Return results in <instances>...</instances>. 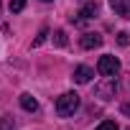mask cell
Wrapping results in <instances>:
<instances>
[{
	"instance_id": "10",
	"label": "cell",
	"mask_w": 130,
	"mask_h": 130,
	"mask_svg": "<svg viewBox=\"0 0 130 130\" xmlns=\"http://www.w3.org/2000/svg\"><path fill=\"white\" fill-rule=\"evenodd\" d=\"M26 8V0H10V13H21Z\"/></svg>"
},
{
	"instance_id": "9",
	"label": "cell",
	"mask_w": 130,
	"mask_h": 130,
	"mask_svg": "<svg viewBox=\"0 0 130 130\" xmlns=\"http://www.w3.org/2000/svg\"><path fill=\"white\" fill-rule=\"evenodd\" d=\"M97 130H120V127H117V122H115V120H105V122H100V125H97Z\"/></svg>"
},
{
	"instance_id": "7",
	"label": "cell",
	"mask_w": 130,
	"mask_h": 130,
	"mask_svg": "<svg viewBox=\"0 0 130 130\" xmlns=\"http://www.w3.org/2000/svg\"><path fill=\"white\" fill-rule=\"evenodd\" d=\"M115 89H117V84H115V82H107V84L97 87V94H100L102 100H110V94H115Z\"/></svg>"
},
{
	"instance_id": "12",
	"label": "cell",
	"mask_w": 130,
	"mask_h": 130,
	"mask_svg": "<svg viewBox=\"0 0 130 130\" xmlns=\"http://www.w3.org/2000/svg\"><path fill=\"white\" fill-rule=\"evenodd\" d=\"M43 3H46V0H43Z\"/></svg>"
},
{
	"instance_id": "3",
	"label": "cell",
	"mask_w": 130,
	"mask_h": 130,
	"mask_svg": "<svg viewBox=\"0 0 130 130\" xmlns=\"http://www.w3.org/2000/svg\"><path fill=\"white\" fill-rule=\"evenodd\" d=\"M79 43H82V48H97V46H102V36L100 33H84L79 38Z\"/></svg>"
},
{
	"instance_id": "1",
	"label": "cell",
	"mask_w": 130,
	"mask_h": 130,
	"mask_svg": "<svg viewBox=\"0 0 130 130\" xmlns=\"http://www.w3.org/2000/svg\"><path fill=\"white\" fill-rule=\"evenodd\" d=\"M77 107H79V94H77V92H67V94H61V97L56 100V112H59L61 117L74 115Z\"/></svg>"
},
{
	"instance_id": "2",
	"label": "cell",
	"mask_w": 130,
	"mask_h": 130,
	"mask_svg": "<svg viewBox=\"0 0 130 130\" xmlns=\"http://www.w3.org/2000/svg\"><path fill=\"white\" fill-rule=\"evenodd\" d=\"M97 72L102 74V77H115L117 72H120V61H117V56H110V54H105V56H100V61H97Z\"/></svg>"
},
{
	"instance_id": "8",
	"label": "cell",
	"mask_w": 130,
	"mask_h": 130,
	"mask_svg": "<svg viewBox=\"0 0 130 130\" xmlns=\"http://www.w3.org/2000/svg\"><path fill=\"white\" fill-rule=\"evenodd\" d=\"M79 15H82V18H92V15H97V3H87V5L82 8Z\"/></svg>"
},
{
	"instance_id": "4",
	"label": "cell",
	"mask_w": 130,
	"mask_h": 130,
	"mask_svg": "<svg viewBox=\"0 0 130 130\" xmlns=\"http://www.w3.org/2000/svg\"><path fill=\"white\" fill-rule=\"evenodd\" d=\"M110 8L122 15V18H130V0H110Z\"/></svg>"
},
{
	"instance_id": "11",
	"label": "cell",
	"mask_w": 130,
	"mask_h": 130,
	"mask_svg": "<svg viewBox=\"0 0 130 130\" xmlns=\"http://www.w3.org/2000/svg\"><path fill=\"white\" fill-rule=\"evenodd\" d=\"M54 36H56V38H54V41H56V46H67V33H64V31H56Z\"/></svg>"
},
{
	"instance_id": "5",
	"label": "cell",
	"mask_w": 130,
	"mask_h": 130,
	"mask_svg": "<svg viewBox=\"0 0 130 130\" xmlns=\"http://www.w3.org/2000/svg\"><path fill=\"white\" fill-rule=\"evenodd\" d=\"M92 77H94V72H92L89 67H77V69H74V82H77V84H87Z\"/></svg>"
},
{
	"instance_id": "6",
	"label": "cell",
	"mask_w": 130,
	"mask_h": 130,
	"mask_svg": "<svg viewBox=\"0 0 130 130\" xmlns=\"http://www.w3.org/2000/svg\"><path fill=\"white\" fill-rule=\"evenodd\" d=\"M21 107L28 110V112H36V110H38V102H36L33 94H21Z\"/></svg>"
}]
</instances>
